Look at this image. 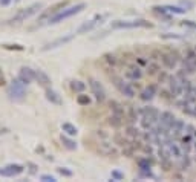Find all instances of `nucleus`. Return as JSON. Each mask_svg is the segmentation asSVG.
Listing matches in <instances>:
<instances>
[{
	"label": "nucleus",
	"mask_w": 196,
	"mask_h": 182,
	"mask_svg": "<svg viewBox=\"0 0 196 182\" xmlns=\"http://www.w3.org/2000/svg\"><path fill=\"white\" fill-rule=\"evenodd\" d=\"M84 8H86V3H78V5H75V6L64 8V9L60 11V12H57L55 15L49 17L46 23H48V25H57V23H60V21H63V20H66V19H69V17H72V15H77V14L81 12Z\"/></svg>",
	"instance_id": "f257e3e1"
},
{
	"label": "nucleus",
	"mask_w": 196,
	"mask_h": 182,
	"mask_svg": "<svg viewBox=\"0 0 196 182\" xmlns=\"http://www.w3.org/2000/svg\"><path fill=\"white\" fill-rule=\"evenodd\" d=\"M112 29H132V28H152V23L143 19L135 20H115L110 23Z\"/></svg>",
	"instance_id": "f03ea898"
},
{
	"label": "nucleus",
	"mask_w": 196,
	"mask_h": 182,
	"mask_svg": "<svg viewBox=\"0 0 196 182\" xmlns=\"http://www.w3.org/2000/svg\"><path fill=\"white\" fill-rule=\"evenodd\" d=\"M25 83H21L20 80H12V83H11L8 86V89H6V93L8 96L12 101H21L26 96V87H25Z\"/></svg>",
	"instance_id": "7ed1b4c3"
},
{
	"label": "nucleus",
	"mask_w": 196,
	"mask_h": 182,
	"mask_svg": "<svg viewBox=\"0 0 196 182\" xmlns=\"http://www.w3.org/2000/svg\"><path fill=\"white\" fill-rule=\"evenodd\" d=\"M141 115H143V118H141V126L144 128H152L156 121H159V112L155 107H144L141 110Z\"/></svg>",
	"instance_id": "20e7f679"
},
{
	"label": "nucleus",
	"mask_w": 196,
	"mask_h": 182,
	"mask_svg": "<svg viewBox=\"0 0 196 182\" xmlns=\"http://www.w3.org/2000/svg\"><path fill=\"white\" fill-rule=\"evenodd\" d=\"M41 6H43L41 3H34V5H31V6L25 8V9H20L12 19H9V23H20V21H25L26 19H29V17H32V15H35V14L41 9Z\"/></svg>",
	"instance_id": "39448f33"
},
{
	"label": "nucleus",
	"mask_w": 196,
	"mask_h": 182,
	"mask_svg": "<svg viewBox=\"0 0 196 182\" xmlns=\"http://www.w3.org/2000/svg\"><path fill=\"white\" fill-rule=\"evenodd\" d=\"M107 17V14H101V15H95L92 20H89V21H86V23H83L80 26V28L77 29V34H86V32H89V31H92L95 28V26H98V25H101L103 23V20H104Z\"/></svg>",
	"instance_id": "423d86ee"
},
{
	"label": "nucleus",
	"mask_w": 196,
	"mask_h": 182,
	"mask_svg": "<svg viewBox=\"0 0 196 182\" xmlns=\"http://www.w3.org/2000/svg\"><path fill=\"white\" fill-rule=\"evenodd\" d=\"M168 87H170L172 96H179L184 93V86H182V80L175 75V77L168 78Z\"/></svg>",
	"instance_id": "0eeeda50"
},
{
	"label": "nucleus",
	"mask_w": 196,
	"mask_h": 182,
	"mask_svg": "<svg viewBox=\"0 0 196 182\" xmlns=\"http://www.w3.org/2000/svg\"><path fill=\"white\" fill-rule=\"evenodd\" d=\"M74 34H69V35H64V37H60V38L57 40H52V41H49L46 43L45 46L41 47V51H51V49H55V47H60V46H64L66 43L69 41H72L74 40Z\"/></svg>",
	"instance_id": "6e6552de"
},
{
	"label": "nucleus",
	"mask_w": 196,
	"mask_h": 182,
	"mask_svg": "<svg viewBox=\"0 0 196 182\" xmlns=\"http://www.w3.org/2000/svg\"><path fill=\"white\" fill-rule=\"evenodd\" d=\"M25 167L20 164H8L6 167L0 168V174L6 176V178H14V176H19L20 173H23Z\"/></svg>",
	"instance_id": "1a4fd4ad"
},
{
	"label": "nucleus",
	"mask_w": 196,
	"mask_h": 182,
	"mask_svg": "<svg viewBox=\"0 0 196 182\" xmlns=\"http://www.w3.org/2000/svg\"><path fill=\"white\" fill-rule=\"evenodd\" d=\"M89 86H90V89H92V93L95 95V98L97 101H104L106 100V92H104V87L101 86L100 81H97V80H90L89 81Z\"/></svg>",
	"instance_id": "9d476101"
},
{
	"label": "nucleus",
	"mask_w": 196,
	"mask_h": 182,
	"mask_svg": "<svg viewBox=\"0 0 196 182\" xmlns=\"http://www.w3.org/2000/svg\"><path fill=\"white\" fill-rule=\"evenodd\" d=\"M184 71L187 73H193L196 72V52L190 51L186 58H184Z\"/></svg>",
	"instance_id": "9b49d317"
},
{
	"label": "nucleus",
	"mask_w": 196,
	"mask_h": 182,
	"mask_svg": "<svg viewBox=\"0 0 196 182\" xmlns=\"http://www.w3.org/2000/svg\"><path fill=\"white\" fill-rule=\"evenodd\" d=\"M113 84L117 86V89L121 92L123 95H126V96H129V98H132V96L135 95V90H133V87L132 86H129L127 83H124L121 78H113Z\"/></svg>",
	"instance_id": "f8f14e48"
},
{
	"label": "nucleus",
	"mask_w": 196,
	"mask_h": 182,
	"mask_svg": "<svg viewBox=\"0 0 196 182\" xmlns=\"http://www.w3.org/2000/svg\"><path fill=\"white\" fill-rule=\"evenodd\" d=\"M155 12H161V15L166 17V12L172 14H186V8H179V6H172V5H166V6H153Z\"/></svg>",
	"instance_id": "ddd939ff"
},
{
	"label": "nucleus",
	"mask_w": 196,
	"mask_h": 182,
	"mask_svg": "<svg viewBox=\"0 0 196 182\" xmlns=\"http://www.w3.org/2000/svg\"><path fill=\"white\" fill-rule=\"evenodd\" d=\"M21 83H25V84H29L32 80L35 78V71H32L31 67H26V66H23L19 71V77H17Z\"/></svg>",
	"instance_id": "4468645a"
},
{
	"label": "nucleus",
	"mask_w": 196,
	"mask_h": 182,
	"mask_svg": "<svg viewBox=\"0 0 196 182\" xmlns=\"http://www.w3.org/2000/svg\"><path fill=\"white\" fill-rule=\"evenodd\" d=\"M175 121H176V118L173 116L172 112H162V113H159V124L162 127L168 128V130L172 128V126H173V122H175Z\"/></svg>",
	"instance_id": "2eb2a0df"
},
{
	"label": "nucleus",
	"mask_w": 196,
	"mask_h": 182,
	"mask_svg": "<svg viewBox=\"0 0 196 182\" xmlns=\"http://www.w3.org/2000/svg\"><path fill=\"white\" fill-rule=\"evenodd\" d=\"M34 80L41 86V87H46L48 89L49 86H51V78L48 77V73H45L43 71H40V69H39V71H35V78Z\"/></svg>",
	"instance_id": "dca6fc26"
},
{
	"label": "nucleus",
	"mask_w": 196,
	"mask_h": 182,
	"mask_svg": "<svg viewBox=\"0 0 196 182\" xmlns=\"http://www.w3.org/2000/svg\"><path fill=\"white\" fill-rule=\"evenodd\" d=\"M66 5H68V2H60V3H57V5H54V6H51V8H49V9L46 11V12H43V15H41V20L48 19L49 15H51V17H52V15H55L57 12H60L61 9H64V8H66Z\"/></svg>",
	"instance_id": "f3484780"
},
{
	"label": "nucleus",
	"mask_w": 196,
	"mask_h": 182,
	"mask_svg": "<svg viewBox=\"0 0 196 182\" xmlns=\"http://www.w3.org/2000/svg\"><path fill=\"white\" fill-rule=\"evenodd\" d=\"M161 60H162V63H164V66H166L167 69H175V67H176L178 60H176V55H175V54H162V55H161Z\"/></svg>",
	"instance_id": "a211bd4d"
},
{
	"label": "nucleus",
	"mask_w": 196,
	"mask_h": 182,
	"mask_svg": "<svg viewBox=\"0 0 196 182\" xmlns=\"http://www.w3.org/2000/svg\"><path fill=\"white\" fill-rule=\"evenodd\" d=\"M98 152H100L101 155H104V156H115L117 152H115V148L112 147V144H109V142H100L98 144Z\"/></svg>",
	"instance_id": "6ab92c4d"
},
{
	"label": "nucleus",
	"mask_w": 196,
	"mask_h": 182,
	"mask_svg": "<svg viewBox=\"0 0 196 182\" xmlns=\"http://www.w3.org/2000/svg\"><path fill=\"white\" fill-rule=\"evenodd\" d=\"M46 100L48 101H51L52 104H57V106H61L63 104V100H61V96H60L55 90H52V89H46Z\"/></svg>",
	"instance_id": "aec40b11"
},
{
	"label": "nucleus",
	"mask_w": 196,
	"mask_h": 182,
	"mask_svg": "<svg viewBox=\"0 0 196 182\" xmlns=\"http://www.w3.org/2000/svg\"><path fill=\"white\" fill-rule=\"evenodd\" d=\"M166 144H167V147H168V152H170V155L173 158H176V159H181L184 155H182V152H181V148H179V146L178 144H175V142H172L170 139L168 141H166Z\"/></svg>",
	"instance_id": "412c9836"
},
{
	"label": "nucleus",
	"mask_w": 196,
	"mask_h": 182,
	"mask_svg": "<svg viewBox=\"0 0 196 182\" xmlns=\"http://www.w3.org/2000/svg\"><path fill=\"white\" fill-rule=\"evenodd\" d=\"M155 93H156V86L150 84V86H147L143 92H141V100H143V101H150L155 96Z\"/></svg>",
	"instance_id": "4be33fe9"
},
{
	"label": "nucleus",
	"mask_w": 196,
	"mask_h": 182,
	"mask_svg": "<svg viewBox=\"0 0 196 182\" xmlns=\"http://www.w3.org/2000/svg\"><path fill=\"white\" fill-rule=\"evenodd\" d=\"M186 128V126H184V122L181 121V120H176L175 122H173V126H172V128H170V135H173V136H179L182 133V130Z\"/></svg>",
	"instance_id": "5701e85b"
},
{
	"label": "nucleus",
	"mask_w": 196,
	"mask_h": 182,
	"mask_svg": "<svg viewBox=\"0 0 196 182\" xmlns=\"http://www.w3.org/2000/svg\"><path fill=\"white\" fill-rule=\"evenodd\" d=\"M126 77L130 78V80H139L141 77H143V72H141L139 67L132 66V67H129V71L126 72Z\"/></svg>",
	"instance_id": "b1692460"
},
{
	"label": "nucleus",
	"mask_w": 196,
	"mask_h": 182,
	"mask_svg": "<svg viewBox=\"0 0 196 182\" xmlns=\"http://www.w3.org/2000/svg\"><path fill=\"white\" fill-rule=\"evenodd\" d=\"M109 106H110L113 115H118V116L124 118V107L119 104V103H117V101H110V103H109Z\"/></svg>",
	"instance_id": "393cba45"
},
{
	"label": "nucleus",
	"mask_w": 196,
	"mask_h": 182,
	"mask_svg": "<svg viewBox=\"0 0 196 182\" xmlns=\"http://www.w3.org/2000/svg\"><path fill=\"white\" fill-rule=\"evenodd\" d=\"M61 130L66 133V135H69V136H75L78 133L77 127H75L74 124H70V122H63V124H61Z\"/></svg>",
	"instance_id": "a878e982"
},
{
	"label": "nucleus",
	"mask_w": 196,
	"mask_h": 182,
	"mask_svg": "<svg viewBox=\"0 0 196 182\" xmlns=\"http://www.w3.org/2000/svg\"><path fill=\"white\" fill-rule=\"evenodd\" d=\"M61 142H63V146L66 147L68 150H75V148H77V142L72 141V139H69L66 135H61Z\"/></svg>",
	"instance_id": "bb28decb"
},
{
	"label": "nucleus",
	"mask_w": 196,
	"mask_h": 182,
	"mask_svg": "<svg viewBox=\"0 0 196 182\" xmlns=\"http://www.w3.org/2000/svg\"><path fill=\"white\" fill-rule=\"evenodd\" d=\"M123 120H124V118L118 116V115H112L110 118H109V124L113 126V127H119L123 124Z\"/></svg>",
	"instance_id": "cd10ccee"
},
{
	"label": "nucleus",
	"mask_w": 196,
	"mask_h": 182,
	"mask_svg": "<svg viewBox=\"0 0 196 182\" xmlns=\"http://www.w3.org/2000/svg\"><path fill=\"white\" fill-rule=\"evenodd\" d=\"M70 87H72V90H75V92H83L86 89V84L83 81H72Z\"/></svg>",
	"instance_id": "c85d7f7f"
},
{
	"label": "nucleus",
	"mask_w": 196,
	"mask_h": 182,
	"mask_svg": "<svg viewBox=\"0 0 196 182\" xmlns=\"http://www.w3.org/2000/svg\"><path fill=\"white\" fill-rule=\"evenodd\" d=\"M77 103L80 106H89L90 104V98L88 95H78L77 96Z\"/></svg>",
	"instance_id": "c756f323"
},
{
	"label": "nucleus",
	"mask_w": 196,
	"mask_h": 182,
	"mask_svg": "<svg viewBox=\"0 0 196 182\" xmlns=\"http://www.w3.org/2000/svg\"><path fill=\"white\" fill-rule=\"evenodd\" d=\"M138 167H139L141 171L143 170H150V161L149 159H139L138 161Z\"/></svg>",
	"instance_id": "7c9ffc66"
},
{
	"label": "nucleus",
	"mask_w": 196,
	"mask_h": 182,
	"mask_svg": "<svg viewBox=\"0 0 196 182\" xmlns=\"http://www.w3.org/2000/svg\"><path fill=\"white\" fill-rule=\"evenodd\" d=\"M188 165H190V159H188L187 155H184V156L181 158V168L186 170V168H188Z\"/></svg>",
	"instance_id": "2f4dec72"
},
{
	"label": "nucleus",
	"mask_w": 196,
	"mask_h": 182,
	"mask_svg": "<svg viewBox=\"0 0 196 182\" xmlns=\"http://www.w3.org/2000/svg\"><path fill=\"white\" fill-rule=\"evenodd\" d=\"M156 71H158V64L156 63H150L149 66H147V72H149L150 75L156 73Z\"/></svg>",
	"instance_id": "473e14b6"
},
{
	"label": "nucleus",
	"mask_w": 196,
	"mask_h": 182,
	"mask_svg": "<svg viewBox=\"0 0 196 182\" xmlns=\"http://www.w3.org/2000/svg\"><path fill=\"white\" fill-rule=\"evenodd\" d=\"M40 181H43V182H55L57 179L54 178V176H51V174H41Z\"/></svg>",
	"instance_id": "72a5a7b5"
},
{
	"label": "nucleus",
	"mask_w": 196,
	"mask_h": 182,
	"mask_svg": "<svg viewBox=\"0 0 196 182\" xmlns=\"http://www.w3.org/2000/svg\"><path fill=\"white\" fill-rule=\"evenodd\" d=\"M5 49H14V51H23L25 47L20 46V45H3Z\"/></svg>",
	"instance_id": "f704fd0d"
},
{
	"label": "nucleus",
	"mask_w": 196,
	"mask_h": 182,
	"mask_svg": "<svg viewBox=\"0 0 196 182\" xmlns=\"http://www.w3.org/2000/svg\"><path fill=\"white\" fill-rule=\"evenodd\" d=\"M127 135L129 136H132V138H137L139 133H138V128H135V127H129L127 128Z\"/></svg>",
	"instance_id": "c9c22d12"
},
{
	"label": "nucleus",
	"mask_w": 196,
	"mask_h": 182,
	"mask_svg": "<svg viewBox=\"0 0 196 182\" xmlns=\"http://www.w3.org/2000/svg\"><path fill=\"white\" fill-rule=\"evenodd\" d=\"M57 171L60 174H63V176H72V171L70 170H66L64 167H60V168H57Z\"/></svg>",
	"instance_id": "e433bc0d"
},
{
	"label": "nucleus",
	"mask_w": 196,
	"mask_h": 182,
	"mask_svg": "<svg viewBox=\"0 0 196 182\" xmlns=\"http://www.w3.org/2000/svg\"><path fill=\"white\" fill-rule=\"evenodd\" d=\"M181 25L182 26H187V28H192V29H196V23H193L192 20H184Z\"/></svg>",
	"instance_id": "4c0bfd02"
},
{
	"label": "nucleus",
	"mask_w": 196,
	"mask_h": 182,
	"mask_svg": "<svg viewBox=\"0 0 196 182\" xmlns=\"http://www.w3.org/2000/svg\"><path fill=\"white\" fill-rule=\"evenodd\" d=\"M129 118H130V121L137 120V112H135L133 107H129Z\"/></svg>",
	"instance_id": "58836bf2"
},
{
	"label": "nucleus",
	"mask_w": 196,
	"mask_h": 182,
	"mask_svg": "<svg viewBox=\"0 0 196 182\" xmlns=\"http://www.w3.org/2000/svg\"><path fill=\"white\" fill-rule=\"evenodd\" d=\"M112 178H115L117 181H121V179L124 178V174L119 173V171H112Z\"/></svg>",
	"instance_id": "ea45409f"
},
{
	"label": "nucleus",
	"mask_w": 196,
	"mask_h": 182,
	"mask_svg": "<svg viewBox=\"0 0 196 182\" xmlns=\"http://www.w3.org/2000/svg\"><path fill=\"white\" fill-rule=\"evenodd\" d=\"M106 60H107V63H110V64H115L117 63V60H115V57L113 55H110V54H106Z\"/></svg>",
	"instance_id": "a19ab883"
},
{
	"label": "nucleus",
	"mask_w": 196,
	"mask_h": 182,
	"mask_svg": "<svg viewBox=\"0 0 196 182\" xmlns=\"http://www.w3.org/2000/svg\"><path fill=\"white\" fill-rule=\"evenodd\" d=\"M6 84V80H5V75H3V72L0 71V86H5Z\"/></svg>",
	"instance_id": "79ce46f5"
},
{
	"label": "nucleus",
	"mask_w": 196,
	"mask_h": 182,
	"mask_svg": "<svg viewBox=\"0 0 196 182\" xmlns=\"http://www.w3.org/2000/svg\"><path fill=\"white\" fill-rule=\"evenodd\" d=\"M186 133H187V135H192V133H193V130H195V128H193V126H190V124H187L186 126Z\"/></svg>",
	"instance_id": "37998d69"
},
{
	"label": "nucleus",
	"mask_w": 196,
	"mask_h": 182,
	"mask_svg": "<svg viewBox=\"0 0 196 182\" xmlns=\"http://www.w3.org/2000/svg\"><path fill=\"white\" fill-rule=\"evenodd\" d=\"M9 3H11V0H0V5H2V6H8Z\"/></svg>",
	"instance_id": "c03bdc74"
},
{
	"label": "nucleus",
	"mask_w": 196,
	"mask_h": 182,
	"mask_svg": "<svg viewBox=\"0 0 196 182\" xmlns=\"http://www.w3.org/2000/svg\"><path fill=\"white\" fill-rule=\"evenodd\" d=\"M8 130H6V128H2V130H0V135H2V133H6Z\"/></svg>",
	"instance_id": "a18cd8bd"
}]
</instances>
